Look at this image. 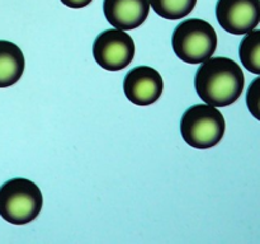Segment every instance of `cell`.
I'll list each match as a JSON object with an SVG mask.
<instances>
[{"instance_id": "cell-8", "label": "cell", "mask_w": 260, "mask_h": 244, "mask_svg": "<svg viewBox=\"0 0 260 244\" xmlns=\"http://www.w3.org/2000/svg\"><path fill=\"white\" fill-rule=\"evenodd\" d=\"M149 12V0H103L104 17L118 29H136L147 19Z\"/></svg>"}, {"instance_id": "cell-10", "label": "cell", "mask_w": 260, "mask_h": 244, "mask_svg": "<svg viewBox=\"0 0 260 244\" xmlns=\"http://www.w3.org/2000/svg\"><path fill=\"white\" fill-rule=\"evenodd\" d=\"M239 56L246 70L260 75V29L246 33L239 46Z\"/></svg>"}, {"instance_id": "cell-5", "label": "cell", "mask_w": 260, "mask_h": 244, "mask_svg": "<svg viewBox=\"0 0 260 244\" xmlns=\"http://www.w3.org/2000/svg\"><path fill=\"white\" fill-rule=\"evenodd\" d=\"M93 56L104 70H123L134 60L135 42L123 29L103 30L94 41Z\"/></svg>"}, {"instance_id": "cell-11", "label": "cell", "mask_w": 260, "mask_h": 244, "mask_svg": "<svg viewBox=\"0 0 260 244\" xmlns=\"http://www.w3.org/2000/svg\"><path fill=\"white\" fill-rule=\"evenodd\" d=\"M149 2L157 15L169 20H178L187 17L197 4V0H149Z\"/></svg>"}, {"instance_id": "cell-2", "label": "cell", "mask_w": 260, "mask_h": 244, "mask_svg": "<svg viewBox=\"0 0 260 244\" xmlns=\"http://www.w3.org/2000/svg\"><path fill=\"white\" fill-rule=\"evenodd\" d=\"M38 186L27 178H13L0 186V216L13 225H25L42 210Z\"/></svg>"}, {"instance_id": "cell-4", "label": "cell", "mask_w": 260, "mask_h": 244, "mask_svg": "<svg viewBox=\"0 0 260 244\" xmlns=\"http://www.w3.org/2000/svg\"><path fill=\"white\" fill-rule=\"evenodd\" d=\"M225 117L217 107L210 104H194L180 119V134L189 146L194 149H210L216 146L225 135Z\"/></svg>"}, {"instance_id": "cell-9", "label": "cell", "mask_w": 260, "mask_h": 244, "mask_svg": "<svg viewBox=\"0 0 260 244\" xmlns=\"http://www.w3.org/2000/svg\"><path fill=\"white\" fill-rule=\"evenodd\" d=\"M24 68L22 50L10 41L0 40V88L14 85L22 78Z\"/></svg>"}, {"instance_id": "cell-3", "label": "cell", "mask_w": 260, "mask_h": 244, "mask_svg": "<svg viewBox=\"0 0 260 244\" xmlns=\"http://www.w3.org/2000/svg\"><path fill=\"white\" fill-rule=\"evenodd\" d=\"M175 55L187 64H201L212 57L217 48V33L208 22L198 18L183 20L172 36Z\"/></svg>"}, {"instance_id": "cell-13", "label": "cell", "mask_w": 260, "mask_h": 244, "mask_svg": "<svg viewBox=\"0 0 260 244\" xmlns=\"http://www.w3.org/2000/svg\"><path fill=\"white\" fill-rule=\"evenodd\" d=\"M91 2L93 0H61L62 4H65L69 8H73V9H80V8H84L90 4Z\"/></svg>"}, {"instance_id": "cell-12", "label": "cell", "mask_w": 260, "mask_h": 244, "mask_svg": "<svg viewBox=\"0 0 260 244\" xmlns=\"http://www.w3.org/2000/svg\"><path fill=\"white\" fill-rule=\"evenodd\" d=\"M246 106L249 112L260 121V76L254 79L246 92Z\"/></svg>"}, {"instance_id": "cell-7", "label": "cell", "mask_w": 260, "mask_h": 244, "mask_svg": "<svg viewBox=\"0 0 260 244\" xmlns=\"http://www.w3.org/2000/svg\"><path fill=\"white\" fill-rule=\"evenodd\" d=\"M164 81L157 70L150 66H137L126 74L123 90L127 99L136 106H150L161 97Z\"/></svg>"}, {"instance_id": "cell-1", "label": "cell", "mask_w": 260, "mask_h": 244, "mask_svg": "<svg viewBox=\"0 0 260 244\" xmlns=\"http://www.w3.org/2000/svg\"><path fill=\"white\" fill-rule=\"evenodd\" d=\"M245 85L239 64L229 57H210L196 73V92L203 102L213 107L235 103Z\"/></svg>"}, {"instance_id": "cell-6", "label": "cell", "mask_w": 260, "mask_h": 244, "mask_svg": "<svg viewBox=\"0 0 260 244\" xmlns=\"http://www.w3.org/2000/svg\"><path fill=\"white\" fill-rule=\"evenodd\" d=\"M216 17L226 32L246 35L260 23V0H217Z\"/></svg>"}]
</instances>
